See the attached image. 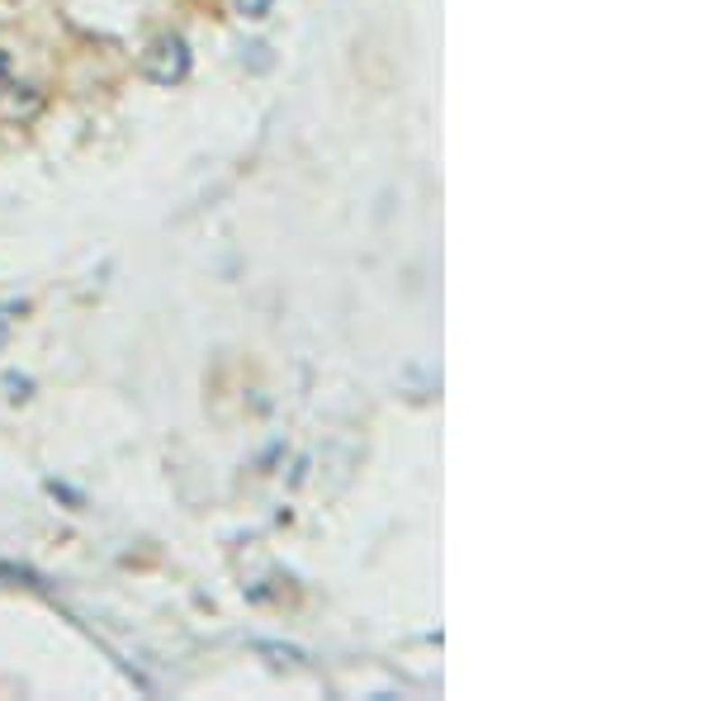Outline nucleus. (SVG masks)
Wrapping results in <instances>:
<instances>
[{
    "label": "nucleus",
    "mask_w": 710,
    "mask_h": 701,
    "mask_svg": "<svg viewBox=\"0 0 710 701\" xmlns=\"http://www.w3.org/2000/svg\"><path fill=\"white\" fill-rule=\"evenodd\" d=\"M147 71H152L157 81H180L185 77V43L180 39H161L152 48V58H147Z\"/></svg>",
    "instance_id": "f257e3e1"
},
{
    "label": "nucleus",
    "mask_w": 710,
    "mask_h": 701,
    "mask_svg": "<svg viewBox=\"0 0 710 701\" xmlns=\"http://www.w3.org/2000/svg\"><path fill=\"white\" fill-rule=\"evenodd\" d=\"M241 10H247V14H256V20H260V14L270 10V0H241Z\"/></svg>",
    "instance_id": "f03ea898"
}]
</instances>
